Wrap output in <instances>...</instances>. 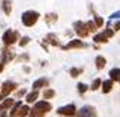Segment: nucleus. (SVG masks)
Returning <instances> with one entry per match:
<instances>
[{"label":"nucleus","mask_w":120,"mask_h":117,"mask_svg":"<svg viewBox=\"0 0 120 117\" xmlns=\"http://www.w3.org/2000/svg\"><path fill=\"white\" fill-rule=\"evenodd\" d=\"M39 19V13L34 12V11H28L22 15V24L27 25V27H33Z\"/></svg>","instance_id":"1"},{"label":"nucleus","mask_w":120,"mask_h":117,"mask_svg":"<svg viewBox=\"0 0 120 117\" xmlns=\"http://www.w3.org/2000/svg\"><path fill=\"white\" fill-rule=\"evenodd\" d=\"M16 40H18V33L13 31V30H8L3 34V45H6V46L13 45Z\"/></svg>","instance_id":"2"},{"label":"nucleus","mask_w":120,"mask_h":117,"mask_svg":"<svg viewBox=\"0 0 120 117\" xmlns=\"http://www.w3.org/2000/svg\"><path fill=\"white\" fill-rule=\"evenodd\" d=\"M16 89V85L12 82H6L3 83V87H2V92H0V101H3V98H6L11 92H13Z\"/></svg>","instance_id":"3"},{"label":"nucleus","mask_w":120,"mask_h":117,"mask_svg":"<svg viewBox=\"0 0 120 117\" xmlns=\"http://www.w3.org/2000/svg\"><path fill=\"white\" fill-rule=\"evenodd\" d=\"M34 110H37L39 113H41V114L45 116L46 113H48V111L52 110V105H50L49 102H46V101H39L37 104L34 105Z\"/></svg>","instance_id":"4"},{"label":"nucleus","mask_w":120,"mask_h":117,"mask_svg":"<svg viewBox=\"0 0 120 117\" xmlns=\"http://www.w3.org/2000/svg\"><path fill=\"white\" fill-rule=\"evenodd\" d=\"M76 33L79 34L80 37H86L87 34H89V30H87V25L83 24V22H76Z\"/></svg>","instance_id":"5"},{"label":"nucleus","mask_w":120,"mask_h":117,"mask_svg":"<svg viewBox=\"0 0 120 117\" xmlns=\"http://www.w3.org/2000/svg\"><path fill=\"white\" fill-rule=\"evenodd\" d=\"M58 113L61 116H76V107L74 105H67V107H61L58 110Z\"/></svg>","instance_id":"6"},{"label":"nucleus","mask_w":120,"mask_h":117,"mask_svg":"<svg viewBox=\"0 0 120 117\" xmlns=\"http://www.w3.org/2000/svg\"><path fill=\"white\" fill-rule=\"evenodd\" d=\"M77 117H96L95 108H92V107H83L80 110V113L77 114Z\"/></svg>","instance_id":"7"},{"label":"nucleus","mask_w":120,"mask_h":117,"mask_svg":"<svg viewBox=\"0 0 120 117\" xmlns=\"http://www.w3.org/2000/svg\"><path fill=\"white\" fill-rule=\"evenodd\" d=\"M27 114H30V108L27 105H21L19 108H18V111L15 113V116L13 117H25Z\"/></svg>","instance_id":"8"},{"label":"nucleus","mask_w":120,"mask_h":117,"mask_svg":"<svg viewBox=\"0 0 120 117\" xmlns=\"http://www.w3.org/2000/svg\"><path fill=\"white\" fill-rule=\"evenodd\" d=\"M85 46V43L83 42H80V40H73V42H70L64 49H74V48H83Z\"/></svg>","instance_id":"9"},{"label":"nucleus","mask_w":120,"mask_h":117,"mask_svg":"<svg viewBox=\"0 0 120 117\" xmlns=\"http://www.w3.org/2000/svg\"><path fill=\"white\" fill-rule=\"evenodd\" d=\"M2 9L4 11V13H6V15H11V11H12L11 2H9V0H3V2H2Z\"/></svg>","instance_id":"10"},{"label":"nucleus","mask_w":120,"mask_h":117,"mask_svg":"<svg viewBox=\"0 0 120 117\" xmlns=\"http://www.w3.org/2000/svg\"><path fill=\"white\" fill-rule=\"evenodd\" d=\"M39 98V92H37V89H34L31 93H28L27 95V98H25V101L27 102H36V99Z\"/></svg>","instance_id":"11"},{"label":"nucleus","mask_w":120,"mask_h":117,"mask_svg":"<svg viewBox=\"0 0 120 117\" xmlns=\"http://www.w3.org/2000/svg\"><path fill=\"white\" fill-rule=\"evenodd\" d=\"M13 99H6V101H3L2 104H0V113H2V111H4V110H8L9 107H12L13 105Z\"/></svg>","instance_id":"12"},{"label":"nucleus","mask_w":120,"mask_h":117,"mask_svg":"<svg viewBox=\"0 0 120 117\" xmlns=\"http://www.w3.org/2000/svg\"><path fill=\"white\" fill-rule=\"evenodd\" d=\"M94 40L96 42V43H107V42H108V36L105 34V33H104V34H96Z\"/></svg>","instance_id":"13"},{"label":"nucleus","mask_w":120,"mask_h":117,"mask_svg":"<svg viewBox=\"0 0 120 117\" xmlns=\"http://www.w3.org/2000/svg\"><path fill=\"white\" fill-rule=\"evenodd\" d=\"M101 85H102V92L108 93L110 91H111V87H113V80H107V82L101 83Z\"/></svg>","instance_id":"14"},{"label":"nucleus","mask_w":120,"mask_h":117,"mask_svg":"<svg viewBox=\"0 0 120 117\" xmlns=\"http://www.w3.org/2000/svg\"><path fill=\"white\" fill-rule=\"evenodd\" d=\"M95 62H96V68H98V70H102L105 67V64H107V61H105L104 57H98Z\"/></svg>","instance_id":"15"},{"label":"nucleus","mask_w":120,"mask_h":117,"mask_svg":"<svg viewBox=\"0 0 120 117\" xmlns=\"http://www.w3.org/2000/svg\"><path fill=\"white\" fill-rule=\"evenodd\" d=\"M3 55H4V58H3V64H6L8 61H11L13 57H15V55H13V52H12V50H9V49H6V50H4V52H3Z\"/></svg>","instance_id":"16"},{"label":"nucleus","mask_w":120,"mask_h":117,"mask_svg":"<svg viewBox=\"0 0 120 117\" xmlns=\"http://www.w3.org/2000/svg\"><path fill=\"white\" fill-rule=\"evenodd\" d=\"M46 85H48V80H46V79H40V80L34 82L33 87H34V89H39V87H43V86H46Z\"/></svg>","instance_id":"17"},{"label":"nucleus","mask_w":120,"mask_h":117,"mask_svg":"<svg viewBox=\"0 0 120 117\" xmlns=\"http://www.w3.org/2000/svg\"><path fill=\"white\" fill-rule=\"evenodd\" d=\"M120 76V70L119 68H113L111 71H110V77H111V80H117Z\"/></svg>","instance_id":"18"},{"label":"nucleus","mask_w":120,"mask_h":117,"mask_svg":"<svg viewBox=\"0 0 120 117\" xmlns=\"http://www.w3.org/2000/svg\"><path fill=\"white\" fill-rule=\"evenodd\" d=\"M48 42H49V43H52L53 46H58V45H59L56 36H53V34H49V36H48Z\"/></svg>","instance_id":"19"},{"label":"nucleus","mask_w":120,"mask_h":117,"mask_svg":"<svg viewBox=\"0 0 120 117\" xmlns=\"http://www.w3.org/2000/svg\"><path fill=\"white\" fill-rule=\"evenodd\" d=\"M58 19V16L55 15V13H49V15H46V22L48 24H52V22H55Z\"/></svg>","instance_id":"20"},{"label":"nucleus","mask_w":120,"mask_h":117,"mask_svg":"<svg viewBox=\"0 0 120 117\" xmlns=\"http://www.w3.org/2000/svg\"><path fill=\"white\" fill-rule=\"evenodd\" d=\"M53 96H55V92L52 91V89H48V91H45V93H43L45 99H50V98H53Z\"/></svg>","instance_id":"21"},{"label":"nucleus","mask_w":120,"mask_h":117,"mask_svg":"<svg viewBox=\"0 0 120 117\" xmlns=\"http://www.w3.org/2000/svg\"><path fill=\"white\" fill-rule=\"evenodd\" d=\"M101 83H102V82H101L99 79H96V80H94V83H92L90 89H92V91H96V89H98V87L101 86Z\"/></svg>","instance_id":"22"},{"label":"nucleus","mask_w":120,"mask_h":117,"mask_svg":"<svg viewBox=\"0 0 120 117\" xmlns=\"http://www.w3.org/2000/svg\"><path fill=\"white\" fill-rule=\"evenodd\" d=\"M86 25H87V30H89V31H92V33H95V31H96V28H98L95 22H87Z\"/></svg>","instance_id":"23"},{"label":"nucleus","mask_w":120,"mask_h":117,"mask_svg":"<svg viewBox=\"0 0 120 117\" xmlns=\"http://www.w3.org/2000/svg\"><path fill=\"white\" fill-rule=\"evenodd\" d=\"M19 107H21V102H16V104L13 102V108H12V111H11V117L15 116V113L18 111V108H19Z\"/></svg>","instance_id":"24"},{"label":"nucleus","mask_w":120,"mask_h":117,"mask_svg":"<svg viewBox=\"0 0 120 117\" xmlns=\"http://www.w3.org/2000/svg\"><path fill=\"white\" fill-rule=\"evenodd\" d=\"M77 89H79L80 93H85V92L87 91V86L85 85V83H79V85H77Z\"/></svg>","instance_id":"25"},{"label":"nucleus","mask_w":120,"mask_h":117,"mask_svg":"<svg viewBox=\"0 0 120 117\" xmlns=\"http://www.w3.org/2000/svg\"><path fill=\"white\" fill-rule=\"evenodd\" d=\"M80 73H82V70H79V68H73L71 71H70V74H71L73 77H77V76H79Z\"/></svg>","instance_id":"26"},{"label":"nucleus","mask_w":120,"mask_h":117,"mask_svg":"<svg viewBox=\"0 0 120 117\" xmlns=\"http://www.w3.org/2000/svg\"><path fill=\"white\" fill-rule=\"evenodd\" d=\"M102 18H99V16H95V24H96V27H101L102 25Z\"/></svg>","instance_id":"27"},{"label":"nucleus","mask_w":120,"mask_h":117,"mask_svg":"<svg viewBox=\"0 0 120 117\" xmlns=\"http://www.w3.org/2000/svg\"><path fill=\"white\" fill-rule=\"evenodd\" d=\"M28 42H30V39H28V37H22V39H21V42H19V45H21V46H25L27 43H28Z\"/></svg>","instance_id":"28"},{"label":"nucleus","mask_w":120,"mask_h":117,"mask_svg":"<svg viewBox=\"0 0 120 117\" xmlns=\"http://www.w3.org/2000/svg\"><path fill=\"white\" fill-rule=\"evenodd\" d=\"M105 34H107L108 37H111V36H113V31H111V30H107V31H105Z\"/></svg>","instance_id":"29"},{"label":"nucleus","mask_w":120,"mask_h":117,"mask_svg":"<svg viewBox=\"0 0 120 117\" xmlns=\"http://www.w3.org/2000/svg\"><path fill=\"white\" fill-rule=\"evenodd\" d=\"M114 28H116V30H120V22H117V24H116V27H114Z\"/></svg>","instance_id":"30"},{"label":"nucleus","mask_w":120,"mask_h":117,"mask_svg":"<svg viewBox=\"0 0 120 117\" xmlns=\"http://www.w3.org/2000/svg\"><path fill=\"white\" fill-rule=\"evenodd\" d=\"M0 117H6V113H4V111H2V113H0Z\"/></svg>","instance_id":"31"},{"label":"nucleus","mask_w":120,"mask_h":117,"mask_svg":"<svg viewBox=\"0 0 120 117\" xmlns=\"http://www.w3.org/2000/svg\"><path fill=\"white\" fill-rule=\"evenodd\" d=\"M3 67H4V64L2 62V64H0V71H2V70H3Z\"/></svg>","instance_id":"32"},{"label":"nucleus","mask_w":120,"mask_h":117,"mask_svg":"<svg viewBox=\"0 0 120 117\" xmlns=\"http://www.w3.org/2000/svg\"><path fill=\"white\" fill-rule=\"evenodd\" d=\"M119 82H120V76H119Z\"/></svg>","instance_id":"33"}]
</instances>
